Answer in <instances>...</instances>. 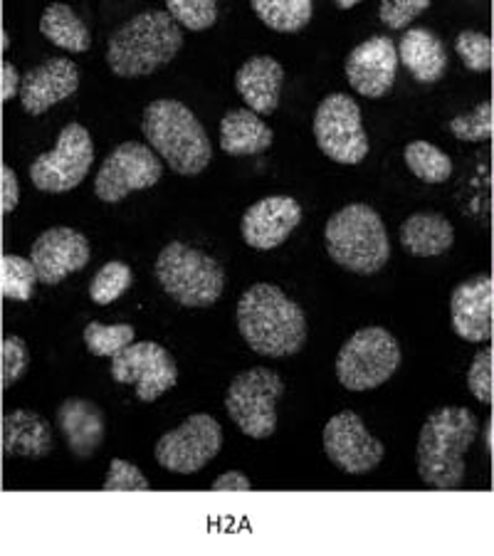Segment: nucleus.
Returning <instances> with one entry per match:
<instances>
[{
  "label": "nucleus",
  "instance_id": "obj_37",
  "mask_svg": "<svg viewBox=\"0 0 494 556\" xmlns=\"http://www.w3.org/2000/svg\"><path fill=\"white\" fill-rule=\"evenodd\" d=\"M102 490L104 492H149L151 485L137 465L116 457V460H112L110 465V472H106Z\"/></svg>",
  "mask_w": 494,
  "mask_h": 556
},
{
  "label": "nucleus",
  "instance_id": "obj_31",
  "mask_svg": "<svg viewBox=\"0 0 494 556\" xmlns=\"http://www.w3.org/2000/svg\"><path fill=\"white\" fill-rule=\"evenodd\" d=\"M85 344L89 352L102 358H114L134 344V327L131 325H92L85 327Z\"/></svg>",
  "mask_w": 494,
  "mask_h": 556
},
{
  "label": "nucleus",
  "instance_id": "obj_33",
  "mask_svg": "<svg viewBox=\"0 0 494 556\" xmlns=\"http://www.w3.org/2000/svg\"><path fill=\"white\" fill-rule=\"evenodd\" d=\"M28 366H30V354L21 337L0 339V396H3V391L11 389V386L21 379L25 371H28Z\"/></svg>",
  "mask_w": 494,
  "mask_h": 556
},
{
  "label": "nucleus",
  "instance_id": "obj_19",
  "mask_svg": "<svg viewBox=\"0 0 494 556\" xmlns=\"http://www.w3.org/2000/svg\"><path fill=\"white\" fill-rule=\"evenodd\" d=\"M79 87V70L75 62L65 58H50L33 67L28 75L21 79V102L23 110L38 116L48 112L52 104L67 100Z\"/></svg>",
  "mask_w": 494,
  "mask_h": 556
},
{
  "label": "nucleus",
  "instance_id": "obj_27",
  "mask_svg": "<svg viewBox=\"0 0 494 556\" xmlns=\"http://www.w3.org/2000/svg\"><path fill=\"white\" fill-rule=\"evenodd\" d=\"M253 11L267 28L277 33H296L312 21L309 0H253Z\"/></svg>",
  "mask_w": 494,
  "mask_h": 556
},
{
  "label": "nucleus",
  "instance_id": "obj_43",
  "mask_svg": "<svg viewBox=\"0 0 494 556\" xmlns=\"http://www.w3.org/2000/svg\"><path fill=\"white\" fill-rule=\"evenodd\" d=\"M0 50H3V45H0Z\"/></svg>",
  "mask_w": 494,
  "mask_h": 556
},
{
  "label": "nucleus",
  "instance_id": "obj_2",
  "mask_svg": "<svg viewBox=\"0 0 494 556\" xmlns=\"http://www.w3.org/2000/svg\"><path fill=\"white\" fill-rule=\"evenodd\" d=\"M478 438L472 410L447 406L435 410L418 438V475L435 490H455L465 480V453Z\"/></svg>",
  "mask_w": 494,
  "mask_h": 556
},
{
  "label": "nucleus",
  "instance_id": "obj_11",
  "mask_svg": "<svg viewBox=\"0 0 494 556\" xmlns=\"http://www.w3.org/2000/svg\"><path fill=\"white\" fill-rule=\"evenodd\" d=\"M223 445V428L208 414L188 416L181 426L159 438L154 455L161 468L191 475L205 468Z\"/></svg>",
  "mask_w": 494,
  "mask_h": 556
},
{
  "label": "nucleus",
  "instance_id": "obj_16",
  "mask_svg": "<svg viewBox=\"0 0 494 556\" xmlns=\"http://www.w3.org/2000/svg\"><path fill=\"white\" fill-rule=\"evenodd\" d=\"M89 243L83 232L72 228H50L33 243L30 263L35 265L38 280L58 285L67 275L83 270L89 263Z\"/></svg>",
  "mask_w": 494,
  "mask_h": 556
},
{
  "label": "nucleus",
  "instance_id": "obj_3",
  "mask_svg": "<svg viewBox=\"0 0 494 556\" xmlns=\"http://www.w3.org/2000/svg\"><path fill=\"white\" fill-rule=\"evenodd\" d=\"M183 45V33L166 11H147L119 25L106 45V62L119 77H147L168 65Z\"/></svg>",
  "mask_w": 494,
  "mask_h": 556
},
{
  "label": "nucleus",
  "instance_id": "obj_38",
  "mask_svg": "<svg viewBox=\"0 0 494 556\" xmlns=\"http://www.w3.org/2000/svg\"><path fill=\"white\" fill-rule=\"evenodd\" d=\"M428 5V0H383L379 8V17L389 28L401 30L416 21L420 13H426Z\"/></svg>",
  "mask_w": 494,
  "mask_h": 556
},
{
  "label": "nucleus",
  "instance_id": "obj_24",
  "mask_svg": "<svg viewBox=\"0 0 494 556\" xmlns=\"http://www.w3.org/2000/svg\"><path fill=\"white\" fill-rule=\"evenodd\" d=\"M220 147L230 156L263 154L273 147V129L250 110H232L220 122Z\"/></svg>",
  "mask_w": 494,
  "mask_h": 556
},
{
  "label": "nucleus",
  "instance_id": "obj_30",
  "mask_svg": "<svg viewBox=\"0 0 494 556\" xmlns=\"http://www.w3.org/2000/svg\"><path fill=\"white\" fill-rule=\"evenodd\" d=\"M131 282H134L131 267L119 263V260H110V263L97 270L92 285H89V298L104 307V304H112L119 300L122 294L129 290Z\"/></svg>",
  "mask_w": 494,
  "mask_h": 556
},
{
  "label": "nucleus",
  "instance_id": "obj_25",
  "mask_svg": "<svg viewBox=\"0 0 494 556\" xmlns=\"http://www.w3.org/2000/svg\"><path fill=\"white\" fill-rule=\"evenodd\" d=\"M455 230L440 213H413L401 226V243L416 257H435L451 250Z\"/></svg>",
  "mask_w": 494,
  "mask_h": 556
},
{
  "label": "nucleus",
  "instance_id": "obj_36",
  "mask_svg": "<svg viewBox=\"0 0 494 556\" xmlns=\"http://www.w3.org/2000/svg\"><path fill=\"white\" fill-rule=\"evenodd\" d=\"M467 386L478 401H494V344H487L474 356L470 371H467Z\"/></svg>",
  "mask_w": 494,
  "mask_h": 556
},
{
  "label": "nucleus",
  "instance_id": "obj_35",
  "mask_svg": "<svg viewBox=\"0 0 494 556\" xmlns=\"http://www.w3.org/2000/svg\"><path fill=\"white\" fill-rule=\"evenodd\" d=\"M451 129L457 139L465 141H480L492 137L494 131V104H480L478 110H472L470 114L455 116L451 122Z\"/></svg>",
  "mask_w": 494,
  "mask_h": 556
},
{
  "label": "nucleus",
  "instance_id": "obj_17",
  "mask_svg": "<svg viewBox=\"0 0 494 556\" xmlns=\"http://www.w3.org/2000/svg\"><path fill=\"white\" fill-rule=\"evenodd\" d=\"M302 205L290 195H267L250 205L240 220L242 240L255 250H273L282 245L290 232L300 226Z\"/></svg>",
  "mask_w": 494,
  "mask_h": 556
},
{
  "label": "nucleus",
  "instance_id": "obj_15",
  "mask_svg": "<svg viewBox=\"0 0 494 556\" xmlns=\"http://www.w3.org/2000/svg\"><path fill=\"white\" fill-rule=\"evenodd\" d=\"M398 70V50L391 38L373 35L349 52L346 77L358 94L379 100L393 89Z\"/></svg>",
  "mask_w": 494,
  "mask_h": 556
},
{
  "label": "nucleus",
  "instance_id": "obj_22",
  "mask_svg": "<svg viewBox=\"0 0 494 556\" xmlns=\"http://www.w3.org/2000/svg\"><path fill=\"white\" fill-rule=\"evenodd\" d=\"M0 451L5 455L45 457L52 451V430L35 410H13L0 420Z\"/></svg>",
  "mask_w": 494,
  "mask_h": 556
},
{
  "label": "nucleus",
  "instance_id": "obj_42",
  "mask_svg": "<svg viewBox=\"0 0 494 556\" xmlns=\"http://www.w3.org/2000/svg\"><path fill=\"white\" fill-rule=\"evenodd\" d=\"M339 8H354L356 5V0H349V3H337Z\"/></svg>",
  "mask_w": 494,
  "mask_h": 556
},
{
  "label": "nucleus",
  "instance_id": "obj_21",
  "mask_svg": "<svg viewBox=\"0 0 494 556\" xmlns=\"http://www.w3.org/2000/svg\"><path fill=\"white\" fill-rule=\"evenodd\" d=\"M58 426L65 435L69 451L83 457V460L92 457L106 433L104 414L92 401L85 399H67L62 403L58 408Z\"/></svg>",
  "mask_w": 494,
  "mask_h": 556
},
{
  "label": "nucleus",
  "instance_id": "obj_29",
  "mask_svg": "<svg viewBox=\"0 0 494 556\" xmlns=\"http://www.w3.org/2000/svg\"><path fill=\"white\" fill-rule=\"evenodd\" d=\"M38 273L30 260L21 255H3L0 257V294L15 302H28L38 285Z\"/></svg>",
  "mask_w": 494,
  "mask_h": 556
},
{
  "label": "nucleus",
  "instance_id": "obj_39",
  "mask_svg": "<svg viewBox=\"0 0 494 556\" xmlns=\"http://www.w3.org/2000/svg\"><path fill=\"white\" fill-rule=\"evenodd\" d=\"M17 199H21L17 176L11 166L0 161V220H3V215L15 211Z\"/></svg>",
  "mask_w": 494,
  "mask_h": 556
},
{
  "label": "nucleus",
  "instance_id": "obj_8",
  "mask_svg": "<svg viewBox=\"0 0 494 556\" xmlns=\"http://www.w3.org/2000/svg\"><path fill=\"white\" fill-rule=\"evenodd\" d=\"M282 393L284 383L280 376L265 366H255L232 379L226 393V408L248 438L267 441L277 428V401Z\"/></svg>",
  "mask_w": 494,
  "mask_h": 556
},
{
  "label": "nucleus",
  "instance_id": "obj_9",
  "mask_svg": "<svg viewBox=\"0 0 494 556\" xmlns=\"http://www.w3.org/2000/svg\"><path fill=\"white\" fill-rule=\"evenodd\" d=\"M314 139L337 164H362L368 154V139L362 124V110L352 97L334 92L319 102L314 114Z\"/></svg>",
  "mask_w": 494,
  "mask_h": 556
},
{
  "label": "nucleus",
  "instance_id": "obj_23",
  "mask_svg": "<svg viewBox=\"0 0 494 556\" xmlns=\"http://www.w3.org/2000/svg\"><path fill=\"white\" fill-rule=\"evenodd\" d=\"M398 58L418 83L433 85L447 70V52L438 35L428 28H410L398 45Z\"/></svg>",
  "mask_w": 494,
  "mask_h": 556
},
{
  "label": "nucleus",
  "instance_id": "obj_34",
  "mask_svg": "<svg viewBox=\"0 0 494 556\" xmlns=\"http://www.w3.org/2000/svg\"><path fill=\"white\" fill-rule=\"evenodd\" d=\"M457 55L472 72H484L494 65V42L484 33L465 30L455 40Z\"/></svg>",
  "mask_w": 494,
  "mask_h": 556
},
{
  "label": "nucleus",
  "instance_id": "obj_28",
  "mask_svg": "<svg viewBox=\"0 0 494 556\" xmlns=\"http://www.w3.org/2000/svg\"><path fill=\"white\" fill-rule=\"evenodd\" d=\"M403 156H406L410 172L426 184H443L453 174L451 156L428 141H410Z\"/></svg>",
  "mask_w": 494,
  "mask_h": 556
},
{
  "label": "nucleus",
  "instance_id": "obj_26",
  "mask_svg": "<svg viewBox=\"0 0 494 556\" xmlns=\"http://www.w3.org/2000/svg\"><path fill=\"white\" fill-rule=\"evenodd\" d=\"M40 33L50 42H55L58 48L69 52H87L89 45H92V35H89L83 17L72 11L69 5L55 3L45 8L40 17Z\"/></svg>",
  "mask_w": 494,
  "mask_h": 556
},
{
  "label": "nucleus",
  "instance_id": "obj_10",
  "mask_svg": "<svg viewBox=\"0 0 494 556\" xmlns=\"http://www.w3.org/2000/svg\"><path fill=\"white\" fill-rule=\"evenodd\" d=\"M92 161V137L83 124L72 122L60 131L55 149L33 161L30 178L40 191L65 193L85 181Z\"/></svg>",
  "mask_w": 494,
  "mask_h": 556
},
{
  "label": "nucleus",
  "instance_id": "obj_13",
  "mask_svg": "<svg viewBox=\"0 0 494 556\" xmlns=\"http://www.w3.org/2000/svg\"><path fill=\"white\" fill-rule=\"evenodd\" d=\"M112 379L116 383H131L143 403H154L174 389L178 369L174 356L156 342L129 344L112 358Z\"/></svg>",
  "mask_w": 494,
  "mask_h": 556
},
{
  "label": "nucleus",
  "instance_id": "obj_5",
  "mask_svg": "<svg viewBox=\"0 0 494 556\" xmlns=\"http://www.w3.org/2000/svg\"><path fill=\"white\" fill-rule=\"evenodd\" d=\"M325 240L331 260L358 275H373L389 263V232L371 205L352 203L331 215Z\"/></svg>",
  "mask_w": 494,
  "mask_h": 556
},
{
  "label": "nucleus",
  "instance_id": "obj_40",
  "mask_svg": "<svg viewBox=\"0 0 494 556\" xmlns=\"http://www.w3.org/2000/svg\"><path fill=\"white\" fill-rule=\"evenodd\" d=\"M250 490H253V482L248 480V475H242L238 470L220 475V478L213 482V492H250Z\"/></svg>",
  "mask_w": 494,
  "mask_h": 556
},
{
  "label": "nucleus",
  "instance_id": "obj_7",
  "mask_svg": "<svg viewBox=\"0 0 494 556\" xmlns=\"http://www.w3.org/2000/svg\"><path fill=\"white\" fill-rule=\"evenodd\" d=\"M401 364V346L383 327L358 329L337 356V379L349 391H368L391 379Z\"/></svg>",
  "mask_w": 494,
  "mask_h": 556
},
{
  "label": "nucleus",
  "instance_id": "obj_6",
  "mask_svg": "<svg viewBox=\"0 0 494 556\" xmlns=\"http://www.w3.org/2000/svg\"><path fill=\"white\" fill-rule=\"evenodd\" d=\"M156 280L183 307H211L220 300L226 273L218 260L186 243H168L156 260Z\"/></svg>",
  "mask_w": 494,
  "mask_h": 556
},
{
  "label": "nucleus",
  "instance_id": "obj_20",
  "mask_svg": "<svg viewBox=\"0 0 494 556\" xmlns=\"http://www.w3.org/2000/svg\"><path fill=\"white\" fill-rule=\"evenodd\" d=\"M284 83V70L280 62L269 55H255L242 62L236 72V87L250 112L273 114L280 104V92Z\"/></svg>",
  "mask_w": 494,
  "mask_h": 556
},
{
  "label": "nucleus",
  "instance_id": "obj_41",
  "mask_svg": "<svg viewBox=\"0 0 494 556\" xmlns=\"http://www.w3.org/2000/svg\"><path fill=\"white\" fill-rule=\"evenodd\" d=\"M21 92V77L13 65H0V102H8Z\"/></svg>",
  "mask_w": 494,
  "mask_h": 556
},
{
  "label": "nucleus",
  "instance_id": "obj_1",
  "mask_svg": "<svg viewBox=\"0 0 494 556\" xmlns=\"http://www.w3.org/2000/svg\"><path fill=\"white\" fill-rule=\"evenodd\" d=\"M238 329L253 352L273 358L292 356L307 342V317L280 287L259 282L238 302Z\"/></svg>",
  "mask_w": 494,
  "mask_h": 556
},
{
  "label": "nucleus",
  "instance_id": "obj_12",
  "mask_svg": "<svg viewBox=\"0 0 494 556\" xmlns=\"http://www.w3.org/2000/svg\"><path fill=\"white\" fill-rule=\"evenodd\" d=\"M164 166L154 151L139 141H124L110 156L94 178V193L104 203H119L131 191L151 188L161 181Z\"/></svg>",
  "mask_w": 494,
  "mask_h": 556
},
{
  "label": "nucleus",
  "instance_id": "obj_14",
  "mask_svg": "<svg viewBox=\"0 0 494 556\" xmlns=\"http://www.w3.org/2000/svg\"><path fill=\"white\" fill-rule=\"evenodd\" d=\"M325 451L329 460L349 475L373 470L385 455L383 443L368 433L364 420L354 410H341L329 418L325 428Z\"/></svg>",
  "mask_w": 494,
  "mask_h": 556
},
{
  "label": "nucleus",
  "instance_id": "obj_4",
  "mask_svg": "<svg viewBox=\"0 0 494 556\" xmlns=\"http://www.w3.org/2000/svg\"><path fill=\"white\" fill-rule=\"evenodd\" d=\"M141 131L176 174L195 176L211 164L213 149L208 134L198 116L181 102H151L143 110Z\"/></svg>",
  "mask_w": 494,
  "mask_h": 556
},
{
  "label": "nucleus",
  "instance_id": "obj_18",
  "mask_svg": "<svg viewBox=\"0 0 494 556\" xmlns=\"http://www.w3.org/2000/svg\"><path fill=\"white\" fill-rule=\"evenodd\" d=\"M451 317L457 337L467 342H487L494 327V280L478 275L455 287L451 298Z\"/></svg>",
  "mask_w": 494,
  "mask_h": 556
},
{
  "label": "nucleus",
  "instance_id": "obj_32",
  "mask_svg": "<svg viewBox=\"0 0 494 556\" xmlns=\"http://www.w3.org/2000/svg\"><path fill=\"white\" fill-rule=\"evenodd\" d=\"M166 13L188 30H208L218 21V5L213 0H168Z\"/></svg>",
  "mask_w": 494,
  "mask_h": 556
}]
</instances>
